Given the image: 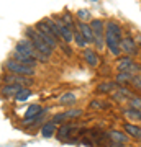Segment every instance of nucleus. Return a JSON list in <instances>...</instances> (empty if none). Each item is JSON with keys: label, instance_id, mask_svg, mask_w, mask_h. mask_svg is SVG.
<instances>
[{"label": "nucleus", "instance_id": "31", "mask_svg": "<svg viewBox=\"0 0 141 147\" xmlns=\"http://www.w3.org/2000/svg\"><path fill=\"white\" fill-rule=\"evenodd\" d=\"M125 144H118V142H113V141H110V144H107V146L104 147H123Z\"/></svg>", "mask_w": 141, "mask_h": 147}, {"label": "nucleus", "instance_id": "5", "mask_svg": "<svg viewBox=\"0 0 141 147\" xmlns=\"http://www.w3.org/2000/svg\"><path fill=\"white\" fill-rule=\"evenodd\" d=\"M3 70L5 72H12V74H20V75H30V77L36 75V67H30V65L20 64L12 57H8L3 62Z\"/></svg>", "mask_w": 141, "mask_h": 147}, {"label": "nucleus", "instance_id": "33", "mask_svg": "<svg viewBox=\"0 0 141 147\" xmlns=\"http://www.w3.org/2000/svg\"><path fill=\"white\" fill-rule=\"evenodd\" d=\"M90 2H99V0H90Z\"/></svg>", "mask_w": 141, "mask_h": 147}, {"label": "nucleus", "instance_id": "32", "mask_svg": "<svg viewBox=\"0 0 141 147\" xmlns=\"http://www.w3.org/2000/svg\"><path fill=\"white\" fill-rule=\"evenodd\" d=\"M136 44H138V46H140V49H141V34H138V36H136Z\"/></svg>", "mask_w": 141, "mask_h": 147}, {"label": "nucleus", "instance_id": "8", "mask_svg": "<svg viewBox=\"0 0 141 147\" xmlns=\"http://www.w3.org/2000/svg\"><path fill=\"white\" fill-rule=\"evenodd\" d=\"M140 46L136 44V38H133L131 34H125L121 39V54L131 56V57H138L140 56Z\"/></svg>", "mask_w": 141, "mask_h": 147}, {"label": "nucleus", "instance_id": "4", "mask_svg": "<svg viewBox=\"0 0 141 147\" xmlns=\"http://www.w3.org/2000/svg\"><path fill=\"white\" fill-rule=\"evenodd\" d=\"M90 28L94 31V46L97 51L105 49V21L102 18H92L89 21Z\"/></svg>", "mask_w": 141, "mask_h": 147}, {"label": "nucleus", "instance_id": "11", "mask_svg": "<svg viewBox=\"0 0 141 147\" xmlns=\"http://www.w3.org/2000/svg\"><path fill=\"white\" fill-rule=\"evenodd\" d=\"M84 115V110H80V108H72V110H66L63 111V113H56V115L52 116V121L58 124V123H66V121L69 119H74V118H79V116Z\"/></svg>", "mask_w": 141, "mask_h": 147}, {"label": "nucleus", "instance_id": "10", "mask_svg": "<svg viewBox=\"0 0 141 147\" xmlns=\"http://www.w3.org/2000/svg\"><path fill=\"white\" fill-rule=\"evenodd\" d=\"M82 59H84V62L92 69L100 65V54H99L97 49H94V47H84L82 49Z\"/></svg>", "mask_w": 141, "mask_h": 147}, {"label": "nucleus", "instance_id": "23", "mask_svg": "<svg viewBox=\"0 0 141 147\" xmlns=\"http://www.w3.org/2000/svg\"><path fill=\"white\" fill-rule=\"evenodd\" d=\"M121 113L130 118L131 121H141V110H136V108H131V106H126L121 110Z\"/></svg>", "mask_w": 141, "mask_h": 147}, {"label": "nucleus", "instance_id": "29", "mask_svg": "<svg viewBox=\"0 0 141 147\" xmlns=\"http://www.w3.org/2000/svg\"><path fill=\"white\" fill-rule=\"evenodd\" d=\"M105 108H108V103H105V101L92 100L89 103V110H105Z\"/></svg>", "mask_w": 141, "mask_h": 147}, {"label": "nucleus", "instance_id": "26", "mask_svg": "<svg viewBox=\"0 0 141 147\" xmlns=\"http://www.w3.org/2000/svg\"><path fill=\"white\" fill-rule=\"evenodd\" d=\"M30 96H33V92L30 88H26V87H23V88L18 92V93L15 95V98L13 100L16 101V103H23V101H26Z\"/></svg>", "mask_w": 141, "mask_h": 147}, {"label": "nucleus", "instance_id": "30", "mask_svg": "<svg viewBox=\"0 0 141 147\" xmlns=\"http://www.w3.org/2000/svg\"><path fill=\"white\" fill-rule=\"evenodd\" d=\"M130 85L136 90V92H141V72L136 74V75H133V80H131Z\"/></svg>", "mask_w": 141, "mask_h": 147}, {"label": "nucleus", "instance_id": "19", "mask_svg": "<svg viewBox=\"0 0 141 147\" xmlns=\"http://www.w3.org/2000/svg\"><path fill=\"white\" fill-rule=\"evenodd\" d=\"M56 131H58V126H56V123H54L52 119L43 123V126H41V136L43 137L49 139V137L56 136Z\"/></svg>", "mask_w": 141, "mask_h": 147}, {"label": "nucleus", "instance_id": "2", "mask_svg": "<svg viewBox=\"0 0 141 147\" xmlns=\"http://www.w3.org/2000/svg\"><path fill=\"white\" fill-rule=\"evenodd\" d=\"M25 38L31 42L33 46H35V49H36L38 53H41L44 57L51 59L52 56H54V49H52V47L49 46L41 36H40V33L36 31V28L35 26H26L25 28Z\"/></svg>", "mask_w": 141, "mask_h": 147}, {"label": "nucleus", "instance_id": "18", "mask_svg": "<svg viewBox=\"0 0 141 147\" xmlns=\"http://www.w3.org/2000/svg\"><path fill=\"white\" fill-rule=\"evenodd\" d=\"M107 137H108L110 141L118 142V144H126L128 139H130V136L125 131H116V129H112L110 132H107Z\"/></svg>", "mask_w": 141, "mask_h": 147}, {"label": "nucleus", "instance_id": "3", "mask_svg": "<svg viewBox=\"0 0 141 147\" xmlns=\"http://www.w3.org/2000/svg\"><path fill=\"white\" fill-rule=\"evenodd\" d=\"M13 51H16V53H21V54H25V56H28V57H33V59H36L38 62H49V59L44 57L41 53H38L36 49H35V46H33L31 42L28 41L26 38H21V39H18L15 44V49Z\"/></svg>", "mask_w": 141, "mask_h": 147}, {"label": "nucleus", "instance_id": "21", "mask_svg": "<svg viewBox=\"0 0 141 147\" xmlns=\"http://www.w3.org/2000/svg\"><path fill=\"white\" fill-rule=\"evenodd\" d=\"M72 42L76 44L77 47H80V49H84V47H87L89 46V42H87V39L84 38V34L80 33V30L77 28V25H76V28L72 30Z\"/></svg>", "mask_w": 141, "mask_h": 147}, {"label": "nucleus", "instance_id": "20", "mask_svg": "<svg viewBox=\"0 0 141 147\" xmlns=\"http://www.w3.org/2000/svg\"><path fill=\"white\" fill-rule=\"evenodd\" d=\"M76 101H77V96H76V93L74 92H66V93H63L61 96H59L58 103L61 106H74L76 105Z\"/></svg>", "mask_w": 141, "mask_h": 147}, {"label": "nucleus", "instance_id": "22", "mask_svg": "<svg viewBox=\"0 0 141 147\" xmlns=\"http://www.w3.org/2000/svg\"><path fill=\"white\" fill-rule=\"evenodd\" d=\"M123 131H125L130 137H135V139H140L141 137V127L133 124V123H125V124H123Z\"/></svg>", "mask_w": 141, "mask_h": 147}, {"label": "nucleus", "instance_id": "35", "mask_svg": "<svg viewBox=\"0 0 141 147\" xmlns=\"http://www.w3.org/2000/svg\"><path fill=\"white\" fill-rule=\"evenodd\" d=\"M140 141H141V137H140Z\"/></svg>", "mask_w": 141, "mask_h": 147}, {"label": "nucleus", "instance_id": "13", "mask_svg": "<svg viewBox=\"0 0 141 147\" xmlns=\"http://www.w3.org/2000/svg\"><path fill=\"white\" fill-rule=\"evenodd\" d=\"M131 90L126 87V85H118L112 93H110V96H112V100H115V101H125L128 100L131 96Z\"/></svg>", "mask_w": 141, "mask_h": 147}, {"label": "nucleus", "instance_id": "27", "mask_svg": "<svg viewBox=\"0 0 141 147\" xmlns=\"http://www.w3.org/2000/svg\"><path fill=\"white\" fill-rule=\"evenodd\" d=\"M76 20H79V21H90L92 20V13H90L89 10L80 8V10H77V13H76Z\"/></svg>", "mask_w": 141, "mask_h": 147}, {"label": "nucleus", "instance_id": "9", "mask_svg": "<svg viewBox=\"0 0 141 147\" xmlns=\"http://www.w3.org/2000/svg\"><path fill=\"white\" fill-rule=\"evenodd\" d=\"M2 84H20V85H28V84H33V77L30 75H20V74H12V72H7L2 75Z\"/></svg>", "mask_w": 141, "mask_h": 147}, {"label": "nucleus", "instance_id": "12", "mask_svg": "<svg viewBox=\"0 0 141 147\" xmlns=\"http://www.w3.org/2000/svg\"><path fill=\"white\" fill-rule=\"evenodd\" d=\"M21 88H23V85H20V84H2V87H0V96L5 98V100L15 98V95Z\"/></svg>", "mask_w": 141, "mask_h": 147}, {"label": "nucleus", "instance_id": "17", "mask_svg": "<svg viewBox=\"0 0 141 147\" xmlns=\"http://www.w3.org/2000/svg\"><path fill=\"white\" fill-rule=\"evenodd\" d=\"M43 111L41 105H38V103H33V105H30L28 108H26L25 111V115H23V123H28V121H31L35 119L40 113Z\"/></svg>", "mask_w": 141, "mask_h": 147}, {"label": "nucleus", "instance_id": "28", "mask_svg": "<svg viewBox=\"0 0 141 147\" xmlns=\"http://www.w3.org/2000/svg\"><path fill=\"white\" fill-rule=\"evenodd\" d=\"M126 101H128V106L136 108V110H141V96H138V95H131Z\"/></svg>", "mask_w": 141, "mask_h": 147}, {"label": "nucleus", "instance_id": "15", "mask_svg": "<svg viewBox=\"0 0 141 147\" xmlns=\"http://www.w3.org/2000/svg\"><path fill=\"white\" fill-rule=\"evenodd\" d=\"M12 59H15L16 62H20V64H25V65H30V67H38V61L36 59H33V57H28V56H25V54H21V53H16V51H13L10 56Z\"/></svg>", "mask_w": 141, "mask_h": 147}, {"label": "nucleus", "instance_id": "24", "mask_svg": "<svg viewBox=\"0 0 141 147\" xmlns=\"http://www.w3.org/2000/svg\"><path fill=\"white\" fill-rule=\"evenodd\" d=\"M59 18H61L64 25H66V26H69L71 30H74V28H76V23H77V20H76V18H74V15H72V13H69L67 10L63 11V13L59 15Z\"/></svg>", "mask_w": 141, "mask_h": 147}, {"label": "nucleus", "instance_id": "7", "mask_svg": "<svg viewBox=\"0 0 141 147\" xmlns=\"http://www.w3.org/2000/svg\"><path fill=\"white\" fill-rule=\"evenodd\" d=\"M35 28H36V31L40 33V36L43 38V39H44V41L48 42V44H49V46L52 47V49H56V47H59V44H61V39H58V38L54 36V34H52L51 33V30H49V28L46 26V23H44V21H38L36 25H35Z\"/></svg>", "mask_w": 141, "mask_h": 147}, {"label": "nucleus", "instance_id": "14", "mask_svg": "<svg viewBox=\"0 0 141 147\" xmlns=\"http://www.w3.org/2000/svg\"><path fill=\"white\" fill-rule=\"evenodd\" d=\"M118 87V84H116L115 80H104V82H100V84H97V87H95V93H100V95H110L113 90Z\"/></svg>", "mask_w": 141, "mask_h": 147}, {"label": "nucleus", "instance_id": "1", "mask_svg": "<svg viewBox=\"0 0 141 147\" xmlns=\"http://www.w3.org/2000/svg\"><path fill=\"white\" fill-rule=\"evenodd\" d=\"M121 39H123V26L116 20L105 21V49L113 57L121 56Z\"/></svg>", "mask_w": 141, "mask_h": 147}, {"label": "nucleus", "instance_id": "34", "mask_svg": "<svg viewBox=\"0 0 141 147\" xmlns=\"http://www.w3.org/2000/svg\"><path fill=\"white\" fill-rule=\"evenodd\" d=\"M140 59H141V51H140Z\"/></svg>", "mask_w": 141, "mask_h": 147}, {"label": "nucleus", "instance_id": "25", "mask_svg": "<svg viewBox=\"0 0 141 147\" xmlns=\"http://www.w3.org/2000/svg\"><path fill=\"white\" fill-rule=\"evenodd\" d=\"M131 80H133V74H128V72H116V77H115V82L118 85H130Z\"/></svg>", "mask_w": 141, "mask_h": 147}, {"label": "nucleus", "instance_id": "16", "mask_svg": "<svg viewBox=\"0 0 141 147\" xmlns=\"http://www.w3.org/2000/svg\"><path fill=\"white\" fill-rule=\"evenodd\" d=\"M76 131V124H71V123H63V126L58 127V131H56V134H58V139H61V141H66L72 132Z\"/></svg>", "mask_w": 141, "mask_h": 147}, {"label": "nucleus", "instance_id": "6", "mask_svg": "<svg viewBox=\"0 0 141 147\" xmlns=\"http://www.w3.org/2000/svg\"><path fill=\"white\" fill-rule=\"evenodd\" d=\"M116 72H128V74H136L141 72V64L136 62L135 57H131V56H120V57H116Z\"/></svg>", "mask_w": 141, "mask_h": 147}]
</instances>
